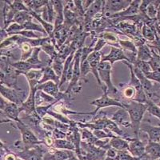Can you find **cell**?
<instances>
[{
    "label": "cell",
    "instance_id": "1",
    "mask_svg": "<svg viewBox=\"0 0 160 160\" xmlns=\"http://www.w3.org/2000/svg\"><path fill=\"white\" fill-rule=\"evenodd\" d=\"M122 104L129 114L131 128L132 129L135 138H139L141 122L143 119L146 111H148L147 106L145 103L135 102V101L123 102Z\"/></svg>",
    "mask_w": 160,
    "mask_h": 160
},
{
    "label": "cell",
    "instance_id": "2",
    "mask_svg": "<svg viewBox=\"0 0 160 160\" xmlns=\"http://www.w3.org/2000/svg\"><path fill=\"white\" fill-rule=\"evenodd\" d=\"M113 66L109 62H102L98 66V75L102 85H105L108 89V94L109 96L116 98L120 101L119 89L114 85L111 79Z\"/></svg>",
    "mask_w": 160,
    "mask_h": 160
},
{
    "label": "cell",
    "instance_id": "3",
    "mask_svg": "<svg viewBox=\"0 0 160 160\" xmlns=\"http://www.w3.org/2000/svg\"><path fill=\"white\" fill-rule=\"evenodd\" d=\"M15 123H16L17 128L22 135V142L25 147L24 149H28V148H33L36 145L43 143V141L39 139L34 133V131L31 130V128L28 124H26L22 119L18 122H16Z\"/></svg>",
    "mask_w": 160,
    "mask_h": 160
},
{
    "label": "cell",
    "instance_id": "4",
    "mask_svg": "<svg viewBox=\"0 0 160 160\" xmlns=\"http://www.w3.org/2000/svg\"><path fill=\"white\" fill-rule=\"evenodd\" d=\"M102 90L103 91V94H102V96L98 98H95V99H94L90 102L91 105L95 107V109L93 111V117H95L98 114L99 110L102 109V108H109V107L124 108L123 104L121 101L108 95V89H107V87L105 85H102Z\"/></svg>",
    "mask_w": 160,
    "mask_h": 160
},
{
    "label": "cell",
    "instance_id": "5",
    "mask_svg": "<svg viewBox=\"0 0 160 160\" xmlns=\"http://www.w3.org/2000/svg\"><path fill=\"white\" fill-rule=\"evenodd\" d=\"M107 151L86 142H81V160H105Z\"/></svg>",
    "mask_w": 160,
    "mask_h": 160
},
{
    "label": "cell",
    "instance_id": "6",
    "mask_svg": "<svg viewBox=\"0 0 160 160\" xmlns=\"http://www.w3.org/2000/svg\"><path fill=\"white\" fill-rule=\"evenodd\" d=\"M48 149L49 148L42 143L19 151L16 155L22 160H43Z\"/></svg>",
    "mask_w": 160,
    "mask_h": 160
},
{
    "label": "cell",
    "instance_id": "7",
    "mask_svg": "<svg viewBox=\"0 0 160 160\" xmlns=\"http://www.w3.org/2000/svg\"><path fill=\"white\" fill-rule=\"evenodd\" d=\"M1 95L8 102H13L17 104L18 106H21L28 96H26V93L22 89H15V88H8L5 85H1Z\"/></svg>",
    "mask_w": 160,
    "mask_h": 160
},
{
    "label": "cell",
    "instance_id": "8",
    "mask_svg": "<svg viewBox=\"0 0 160 160\" xmlns=\"http://www.w3.org/2000/svg\"><path fill=\"white\" fill-rule=\"evenodd\" d=\"M131 1L128 0H108L104 1L102 14L107 18H110L111 15L122 12L129 7Z\"/></svg>",
    "mask_w": 160,
    "mask_h": 160
},
{
    "label": "cell",
    "instance_id": "9",
    "mask_svg": "<svg viewBox=\"0 0 160 160\" xmlns=\"http://www.w3.org/2000/svg\"><path fill=\"white\" fill-rule=\"evenodd\" d=\"M125 64L129 68L130 71H131V78H130V85H131L133 88H135V91H136V95L134 101L138 102H142V103H146V102L148 101V98L146 95V93L144 91L143 88H142V85L140 83L139 80L135 75L134 70H133V65L131 63H129L128 62H124Z\"/></svg>",
    "mask_w": 160,
    "mask_h": 160
},
{
    "label": "cell",
    "instance_id": "10",
    "mask_svg": "<svg viewBox=\"0 0 160 160\" xmlns=\"http://www.w3.org/2000/svg\"><path fill=\"white\" fill-rule=\"evenodd\" d=\"M0 109L2 113L8 117L10 121H14L15 122L20 121L19 118V106L13 102H8L3 97L1 96V102H0Z\"/></svg>",
    "mask_w": 160,
    "mask_h": 160
},
{
    "label": "cell",
    "instance_id": "11",
    "mask_svg": "<svg viewBox=\"0 0 160 160\" xmlns=\"http://www.w3.org/2000/svg\"><path fill=\"white\" fill-rule=\"evenodd\" d=\"M36 92L37 88H30L28 98L25 100V102L19 107L20 112H24L26 115H31L36 113V102H35Z\"/></svg>",
    "mask_w": 160,
    "mask_h": 160
},
{
    "label": "cell",
    "instance_id": "12",
    "mask_svg": "<svg viewBox=\"0 0 160 160\" xmlns=\"http://www.w3.org/2000/svg\"><path fill=\"white\" fill-rule=\"evenodd\" d=\"M101 61L102 62H109L112 66L115 62H118V61H124V62L131 63L130 59L125 54V51L121 48H115V47H111V51H110L109 54L107 55H102Z\"/></svg>",
    "mask_w": 160,
    "mask_h": 160
},
{
    "label": "cell",
    "instance_id": "13",
    "mask_svg": "<svg viewBox=\"0 0 160 160\" xmlns=\"http://www.w3.org/2000/svg\"><path fill=\"white\" fill-rule=\"evenodd\" d=\"M128 141L129 142L128 151L133 156L142 158L145 155L146 150V145L143 143V142L142 140H140L139 138H135V137L133 138L130 137Z\"/></svg>",
    "mask_w": 160,
    "mask_h": 160
},
{
    "label": "cell",
    "instance_id": "14",
    "mask_svg": "<svg viewBox=\"0 0 160 160\" xmlns=\"http://www.w3.org/2000/svg\"><path fill=\"white\" fill-rule=\"evenodd\" d=\"M119 127L124 128H131V120L129 114L125 108H118V109L112 115L111 118Z\"/></svg>",
    "mask_w": 160,
    "mask_h": 160
},
{
    "label": "cell",
    "instance_id": "15",
    "mask_svg": "<svg viewBox=\"0 0 160 160\" xmlns=\"http://www.w3.org/2000/svg\"><path fill=\"white\" fill-rule=\"evenodd\" d=\"M52 111H55L57 113H59V114H62L63 115H66V116L73 115H92L93 116V111H91V112H78V111H73V110L70 109L68 106H66L65 103L62 102V101H59V102H58L53 106Z\"/></svg>",
    "mask_w": 160,
    "mask_h": 160
},
{
    "label": "cell",
    "instance_id": "16",
    "mask_svg": "<svg viewBox=\"0 0 160 160\" xmlns=\"http://www.w3.org/2000/svg\"><path fill=\"white\" fill-rule=\"evenodd\" d=\"M140 131H142L148 135V141L150 142H160V126L156 127L146 123L140 128Z\"/></svg>",
    "mask_w": 160,
    "mask_h": 160
},
{
    "label": "cell",
    "instance_id": "17",
    "mask_svg": "<svg viewBox=\"0 0 160 160\" xmlns=\"http://www.w3.org/2000/svg\"><path fill=\"white\" fill-rule=\"evenodd\" d=\"M140 3H141V1H131L129 7L127 9L124 10L122 12L111 15L110 18H124V17H129L138 15V13H139Z\"/></svg>",
    "mask_w": 160,
    "mask_h": 160
},
{
    "label": "cell",
    "instance_id": "18",
    "mask_svg": "<svg viewBox=\"0 0 160 160\" xmlns=\"http://www.w3.org/2000/svg\"><path fill=\"white\" fill-rule=\"evenodd\" d=\"M43 69H34L30 71L25 75L26 78L28 80L29 88H36L42 78Z\"/></svg>",
    "mask_w": 160,
    "mask_h": 160
},
{
    "label": "cell",
    "instance_id": "19",
    "mask_svg": "<svg viewBox=\"0 0 160 160\" xmlns=\"http://www.w3.org/2000/svg\"><path fill=\"white\" fill-rule=\"evenodd\" d=\"M104 1H94L85 12L84 20H91L92 21L98 14L102 12Z\"/></svg>",
    "mask_w": 160,
    "mask_h": 160
},
{
    "label": "cell",
    "instance_id": "20",
    "mask_svg": "<svg viewBox=\"0 0 160 160\" xmlns=\"http://www.w3.org/2000/svg\"><path fill=\"white\" fill-rule=\"evenodd\" d=\"M3 9H2V19H3V28L2 29L6 30L7 28L13 23V20L15 18L16 13L13 11L10 6L8 1H3Z\"/></svg>",
    "mask_w": 160,
    "mask_h": 160
},
{
    "label": "cell",
    "instance_id": "21",
    "mask_svg": "<svg viewBox=\"0 0 160 160\" xmlns=\"http://www.w3.org/2000/svg\"><path fill=\"white\" fill-rule=\"evenodd\" d=\"M145 155L148 160H158L160 158V142L148 141L146 145Z\"/></svg>",
    "mask_w": 160,
    "mask_h": 160
},
{
    "label": "cell",
    "instance_id": "22",
    "mask_svg": "<svg viewBox=\"0 0 160 160\" xmlns=\"http://www.w3.org/2000/svg\"><path fill=\"white\" fill-rule=\"evenodd\" d=\"M122 86V90H119L120 92V101L123 102H131L134 101L136 95V91L135 88H133L132 86L128 84V85H120Z\"/></svg>",
    "mask_w": 160,
    "mask_h": 160
},
{
    "label": "cell",
    "instance_id": "23",
    "mask_svg": "<svg viewBox=\"0 0 160 160\" xmlns=\"http://www.w3.org/2000/svg\"><path fill=\"white\" fill-rule=\"evenodd\" d=\"M41 13H42V18L45 21L50 22V23L55 22V18H56V13H55L51 1H48V4L44 7Z\"/></svg>",
    "mask_w": 160,
    "mask_h": 160
},
{
    "label": "cell",
    "instance_id": "24",
    "mask_svg": "<svg viewBox=\"0 0 160 160\" xmlns=\"http://www.w3.org/2000/svg\"><path fill=\"white\" fill-rule=\"evenodd\" d=\"M49 81H53V82H56L57 84H59L60 78L55 74V71L52 69L51 66H47L46 68H43V75H42V78L40 81L39 84L49 82Z\"/></svg>",
    "mask_w": 160,
    "mask_h": 160
},
{
    "label": "cell",
    "instance_id": "25",
    "mask_svg": "<svg viewBox=\"0 0 160 160\" xmlns=\"http://www.w3.org/2000/svg\"><path fill=\"white\" fill-rule=\"evenodd\" d=\"M110 146L117 151H128L129 148V142L126 138L121 137H115L110 139Z\"/></svg>",
    "mask_w": 160,
    "mask_h": 160
},
{
    "label": "cell",
    "instance_id": "26",
    "mask_svg": "<svg viewBox=\"0 0 160 160\" xmlns=\"http://www.w3.org/2000/svg\"><path fill=\"white\" fill-rule=\"evenodd\" d=\"M137 51V60L144 61V62H149L152 58V53L151 49L149 46L147 44L138 47Z\"/></svg>",
    "mask_w": 160,
    "mask_h": 160
},
{
    "label": "cell",
    "instance_id": "27",
    "mask_svg": "<svg viewBox=\"0 0 160 160\" xmlns=\"http://www.w3.org/2000/svg\"><path fill=\"white\" fill-rule=\"evenodd\" d=\"M11 64H12L13 68L18 71L20 75H25L27 73L29 72L31 70L38 69L36 67L31 65V64H30L27 61H21V60H19V61H17V62H12Z\"/></svg>",
    "mask_w": 160,
    "mask_h": 160
},
{
    "label": "cell",
    "instance_id": "28",
    "mask_svg": "<svg viewBox=\"0 0 160 160\" xmlns=\"http://www.w3.org/2000/svg\"><path fill=\"white\" fill-rule=\"evenodd\" d=\"M48 1L45 0H31V1H24L27 8L29 9L30 11H35L36 13H41L42 9L47 4Z\"/></svg>",
    "mask_w": 160,
    "mask_h": 160
},
{
    "label": "cell",
    "instance_id": "29",
    "mask_svg": "<svg viewBox=\"0 0 160 160\" xmlns=\"http://www.w3.org/2000/svg\"><path fill=\"white\" fill-rule=\"evenodd\" d=\"M41 48H42V51H43L44 52L48 55L49 58L51 59V63L53 60L58 56V51H57L56 48H55V46L53 45L51 39L47 41V42L41 47Z\"/></svg>",
    "mask_w": 160,
    "mask_h": 160
},
{
    "label": "cell",
    "instance_id": "30",
    "mask_svg": "<svg viewBox=\"0 0 160 160\" xmlns=\"http://www.w3.org/2000/svg\"><path fill=\"white\" fill-rule=\"evenodd\" d=\"M53 148L58 150H68L72 151L75 153V148L74 144L67 138L64 139H55Z\"/></svg>",
    "mask_w": 160,
    "mask_h": 160
},
{
    "label": "cell",
    "instance_id": "31",
    "mask_svg": "<svg viewBox=\"0 0 160 160\" xmlns=\"http://www.w3.org/2000/svg\"><path fill=\"white\" fill-rule=\"evenodd\" d=\"M156 31H154L147 24H143L142 30H141V35H142V38L145 39L146 42L148 41V42H152L153 41H155V38H156Z\"/></svg>",
    "mask_w": 160,
    "mask_h": 160
},
{
    "label": "cell",
    "instance_id": "32",
    "mask_svg": "<svg viewBox=\"0 0 160 160\" xmlns=\"http://www.w3.org/2000/svg\"><path fill=\"white\" fill-rule=\"evenodd\" d=\"M80 133H81V138H82V142H86L88 143L93 144L95 145L98 138L94 135L92 131L88 128H79Z\"/></svg>",
    "mask_w": 160,
    "mask_h": 160
},
{
    "label": "cell",
    "instance_id": "33",
    "mask_svg": "<svg viewBox=\"0 0 160 160\" xmlns=\"http://www.w3.org/2000/svg\"><path fill=\"white\" fill-rule=\"evenodd\" d=\"M33 16L31 15L30 11H22L16 14L13 20V22L18 23L19 25H23L28 22H31L33 20Z\"/></svg>",
    "mask_w": 160,
    "mask_h": 160
},
{
    "label": "cell",
    "instance_id": "34",
    "mask_svg": "<svg viewBox=\"0 0 160 160\" xmlns=\"http://www.w3.org/2000/svg\"><path fill=\"white\" fill-rule=\"evenodd\" d=\"M20 51H21V57L20 60L21 61H28V58L32 55L33 49L34 48L31 46V44L28 43V42H24L19 46Z\"/></svg>",
    "mask_w": 160,
    "mask_h": 160
},
{
    "label": "cell",
    "instance_id": "35",
    "mask_svg": "<svg viewBox=\"0 0 160 160\" xmlns=\"http://www.w3.org/2000/svg\"><path fill=\"white\" fill-rule=\"evenodd\" d=\"M119 46L121 49L123 50L124 51H128V52L133 53V54H136L138 48L135 46V44L133 42V41L128 39H119Z\"/></svg>",
    "mask_w": 160,
    "mask_h": 160
},
{
    "label": "cell",
    "instance_id": "36",
    "mask_svg": "<svg viewBox=\"0 0 160 160\" xmlns=\"http://www.w3.org/2000/svg\"><path fill=\"white\" fill-rule=\"evenodd\" d=\"M146 106H147V111L150 113V115L155 117L158 119L160 120V107L158 104L151 102L150 100H148L146 102Z\"/></svg>",
    "mask_w": 160,
    "mask_h": 160
},
{
    "label": "cell",
    "instance_id": "37",
    "mask_svg": "<svg viewBox=\"0 0 160 160\" xmlns=\"http://www.w3.org/2000/svg\"><path fill=\"white\" fill-rule=\"evenodd\" d=\"M22 30H26V31H38V32H41L42 34L46 35V36H48L47 35V32L44 30V28H42V25L41 24H37L35 23V22H33L32 21L31 22H28L24 23L23 25H22Z\"/></svg>",
    "mask_w": 160,
    "mask_h": 160
},
{
    "label": "cell",
    "instance_id": "38",
    "mask_svg": "<svg viewBox=\"0 0 160 160\" xmlns=\"http://www.w3.org/2000/svg\"><path fill=\"white\" fill-rule=\"evenodd\" d=\"M51 67L52 69L55 71V74L61 78L62 75V71H63V67H64V62H62V60L60 59L58 56L53 60L51 63Z\"/></svg>",
    "mask_w": 160,
    "mask_h": 160
},
{
    "label": "cell",
    "instance_id": "39",
    "mask_svg": "<svg viewBox=\"0 0 160 160\" xmlns=\"http://www.w3.org/2000/svg\"><path fill=\"white\" fill-rule=\"evenodd\" d=\"M160 1H151L147 10V15L151 19H156L157 12Z\"/></svg>",
    "mask_w": 160,
    "mask_h": 160
},
{
    "label": "cell",
    "instance_id": "40",
    "mask_svg": "<svg viewBox=\"0 0 160 160\" xmlns=\"http://www.w3.org/2000/svg\"><path fill=\"white\" fill-rule=\"evenodd\" d=\"M10 6L13 9V11H15L16 14L18 12H22V11H30L29 9L27 8L26 4L24 3V1H8Z\"/></svg>",
    "mask_w": 160,
    "mask_h": 160
},
{
    "label": "cell",
    "instance_id": "41",
    "mask_svg": "<svg viewBox=\"0 0 160 160\" xmlns=\"http://www.w3.org/2000/svg\"><path fill=\"white\" fill-rule=\"evenodd\" d=\"M115 160H142L139 158L133 156L128 151H118Z\"/></svg>",
    "mask_w": 160,
    "mask_h": 160
},
{
    "label": "cell",
    "instance_id": "42",
    "mask_svg": "<svg viewBox=\"0 0 160 160\" xmlns=\"http://www.w3.org/2000/svg\"><path fill=\"white\" fill-rule=\"evenodd\" d=\"M80 71H81V79H83V82H86V80L84 78H86V76L90 72H91V66H90V63L88 61V59L80 63Z\"/></svg>",
    "mask_w": 160,
    "mask_h": 160
},
{
    "label": "cell",
    "instance_id": "43",
    "mask_svg": "<svg viewBox=\"0 0 160 160\" xmlns=\"http://www.w3.org/2000/svg\"><path fill=\"white\" fill-rule=\"evenodd\" d=\"M133 66H134L135 68H137L138 69H139L143 74H146V73L150 72V71H152L151 67H150L149 63H148V62H144V61L136 60V62L133 64Z\"/></svg>",
    "mask_w": 160,
    "mask_h": 160
},
{
    "label": "cell",
    "instance_id": "44",
    "mask_svg": "<svg viewBox=\"0 0 160 160\" xmlns=\"http://www.w3.org/2000/svg\"><path fill=\"white\" fill-rule=\"evenodd\" d=\"M145 76L151 81H154V82H157L160 85V72L159 71H151L150 72L146 73L144 74Z\"/></svg>",
    "mask_w": 160,
    "mask_h": 160
},
{
    "label": "cell",
    "instance_id": "45",
    "mask_svg": "<svg viewBox=\"0 0 160 160\" xmlns=\"http://www.w3.org/2000/svg\"><path fill=\"white\" fill-rule=\"evenodd\" d=\"M51 133H52V136L54 137L55 139H64V138H67V135H68L63 131L58 129V128H55Z\"/></svg>",
    "mask_w": 160,
    "mask_h": 160
},
{
    "label": "cell",
    "instance_id": "46",
    "mask_svg": "<svg viewBox=\"0 0 160 160\" xmlns=\"http://www.w3.org/2000/svg\"><path fill=\"white\" fill-rule=\"evenodd\" d=\"M150 67H151V70L154 71H159L160 72V65H159V62H158V59L156 58V57L154 55H152V58L150 60L149 62Z\"/></svg>",
    "mask_w": 160,
    "mask_h": 160
},
{
    "label": "cell",
    "instance_id": "47",
    "mask_svg": "<svg viewBox=\"0 0 160 160\" xmlns=\"http://www.w3.org/2000/svg\"><path fill=\"white\" fill-rule=\"evenodd\" d=\"M108 42H106L105 40L102 39V38H97V41L95 44V47H94V51H98V52H101V50L105 47V45H107Z\"/></svg>",
    "mask_w": 160,
    "mask_h": 160
},
{
    "label": "cell",
    "instance_id": "48",
    "mask_svg": "<svg viewBox=\"0 0 160 160\" xmlns=\"http://www.w3.org/2000/svg\"><path fill=\"white\" fill-rule=\"evenodd\" d=\"M151 1H141L139 7V13L142 14V15H147V10H148V6L151 3Z\"/></svg>",
    "mask_w": 160,
    "mask_h": 160
},
{
    "label": "cell",
    "instance_id": "49",
    "mask_svg": "<svg viewBox=\"0 0 160 160\" xmlns=\"http://www.w3.org/2000/svg\"><path fill=\"white\" fill-rule=\"evenodd\" d=\"M18 155L15 153L11 152V151H8L5 155L2 156V160H17L18 159Z\"/></svg>",
    "mask_w": 160,
    "mask_h": 160
},
{
    "label": "cell",
    "instance_id": "50",
    "mask_svg": "<svg viewBox=\"0 0 160 160\" xmlns=\"http://www.w3.org/2000/svg\"><path fill=\"white\" fill-rule=\"evenodd\" d=\"M117 153H118V151H117L116 150L114 149V148H110L107 151V152H106V158H111V159L115 160V157H116L117 155Z\"/></svg>",
    "mask_w": 160,
    "mask_h": 160
},
{
    "label": "cell",
    "instance_id": "51",
    "mask_svg": "<svg viewBox=\"0 0 160 160\" xmlns=\"http://www.w3.org/2000/svg\"><path fill=\"white\" fill-rule=\"evenodd\" d=\"M156 22L158 25L160 26V4L158 6V12H157V16H156Z\"/></svg>",
    "mask_w": 160,
    "mask_h": 160
},
{
    "label": "cell",
    "instance_id": "52",
    "mask_svg": "<svg viewBox=\"0 0 160 160\" xmlns=\"http://www.w3.org/2000/svg\"><path fill=\"white\" fill-rule=\"evenodd\" d=\"M151 53H152V55H155L156 57V58L158 59V62H159V65H160V55H158V53H156V51H154V50L151 49Z\"/></svg>",
    "mask_w": 160,
    "mask_h": 160
},
{
    "label": "cell",
    "instance_id": "53",
    "mask_svg": "<svg viewBox=\"0 0 160 160\" xmlns=\"http://www.w3.org/2000/svg\"><path fill=\"white\" fill-rule=\"evenodd\" d=\"M69 160H80V159L78 158V157H77L76 155H75L73 157H71Z\"/></svg>",
    "mask_w": 160,
    "mask_h": 160
},
{
    "label": "cell",
    "instance_id": "54",
    "mask_svg": "<svg viewBox=\"0 0 160 160\" xmlns=\"http://www.w3.org/2000/svg\"><path fill=\"white\" fill-rule=\"evenodd\" d=\"M105 160H113V159H111V158H106Z\"/></svg>",
    "mask_w": 160,
    "mask_h": 160
},
{
    "label": "cell",
    "instance_id": "55",
    "mask_svg": "<svg viewBox=\"0 0 160 160\" xmlns=\"http://www.w3.org/2000/svg\"><path fill=\"white\" fill-rule=\"evenodd\" d=\"M157 104H158V105L160 107V100H159V101H158V103H157Z\"/></svg>",
    "mask_w": 160,
    "mask_h": 160
},
{
    "label": "cell",
    "instance_id": "56",
    "mask_svg": "<svg viewBox=\"0 0 160 160\" xmlns=\"http://www.w3.org/2000/svg\"><path fill=\"white\" fill-rule=\"evenodd\" d=\"M158 160H160V158H158Z\"/></svg>",
    "mask_w": 160,
    "mask_h": 160
}]
</instances>
